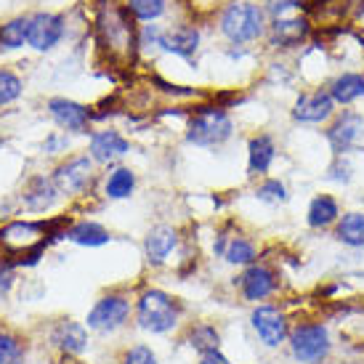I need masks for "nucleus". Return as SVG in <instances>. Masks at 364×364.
<instances>
[{
    "label": "nucleus",
    "mask_w": 364,
    "mask_h": 364,
    "mask_svg": "<svg viewBox=\"0 0 364 364\" xmlns=\"http://www.w3.org/2000/svg\"><path fill=\"white\" fill-rule=\"evenodd\" d=\"M24 348L21 343L9 333H0V364H21Z\"/></svg>",
    "instance_id": "obj_35"
},
{
    "label": "nucleus",
    "mask_w": 364,
    "mask_h": 364,
    "mask_svg": "<svg viewBox=\"0 0 364 364\" xmlns=\"http://www.w3.org/2000/svg\"><path fill=\"white\" fill-rule=\"evenodd\" d=\"M324 139L335 157H351L364 141V114L356 109L335 112V117L327 122Z\"/></svg>",
    "instance_id": "obj_8"
},
{
    "label": "nucleus",
    "mask_w": 364,
    "mask_h": 364,
    "mask_svg": "<svg viewBox=\"0 0 364 364\" xmlns=\"http://www.w3.org/2000/svg\"><path fill=\"white\" fill-rule=\"evenodd\" d=\"M324 178L330 183H338V186H348L354 181V162H351V157H335L330 162L327 173H324Z\"/></svg>",
    "instance_id": "obj_31"
},
{
    "label": "nucleus",
    "mask_w": 364,
    "mask_h": 364,
    "mask_svg": "<svg viewBox=\"0 0 364 364\" xmlns=\"http://www.w3.org/2000/svg\"><path fill=\"white\" fill-rule=\"evenodd\" d=\"M46 223L14 221L0 229V247L16 255V263H35L46 247Z\"/></svg>",
    "instance_id": "obj_6"
},
{
    "label": "nucleus",
    "mask_w": 364,
    "mask_h": 364,
    "mask_svg": "<svg viewBox=\"0 0 364 364\" xmlns=\"http://www.w3.org/2000/svg\"><path fill=\"white\" fill-rule=\"evenodd\" d=\"M67 146H70L67 136H51V139L46 141V152H48V154H56V152H64Z\"/></svg>",
    "instance_id": "obj_37"
},
{
    "label": "nucleus",
    "mask_w": 364,
    "mask_h": 364,
    "mask_svg": "<svg viewBox=\"0 0 364 364\" xmlns=\"http://www.w3.org/2000/svg\"><path fill=\"white\" fill-rule=\"evenodd\" d=\"M56 194H59L56 183L41 176V178H35V181L27 186V192H24V205H27L30 210H46V208L56 200Z\"/></svg>",
    "instance_id": "obj_28"
},
{
    "label": "nucleus",
    "mask_w": 364,
    "mask_h": 364,
    "mask_svg": "<svg viewBox=\"0 0 364 364\" xmlns=\"http://www.w3.org/2000/svg\"><path fill=\"white\" fill-rule=\"evenodd\" d=\"M255 200L263 205H272V208H279L290 200V192H287V186H284L282 178H263L258 186H255Z\"/></svg>",
    "instance_id": "obj_29"
},
{
    "label": "nucleus",
    "mask_w": 364,
    "mask_h": 364,
    "mask_svg": "<svg viewBox=\"0 0 364 364\" xmlns=\"http://www.w3.org/2000/svg\"><path fill=\"white\" fill-rule=\"evenodd\" d=\"M200 364H234V362L218 348V351H208V354L200 356Z\"/></svg>",
    "instance_id": "obj_36"
},
{
    "label": "nucleus",
    "mask_w": 364,
    "mask_h": 364,
    "mask_svg": "<svg viewBox=\"0 0 364 364\" xmlns=\"http://www.w3.org/2000/svg\"><path fill=\"white\" fill-rule=\"evenodd\" d=\"M277 160V141L272 133H255L247 141V176L250 178H266Z\"/></svg>",
    "instance_id": "obj_17"
},
{
    "label": "nucleus",
    "mask_w": 364,
    "mask_h": 364,
    "mask_svg": "<svg viewBox=\"0 0 364 364\" xmlns=\"http://www.w3.org/2000/svg\"><path fill=\"white\" fill-rule=\"evenodd\" d=\"M178 247V232L173 226H154L144 240V253L152 266H162Z\"/></svg>",
    "instance_id": "obj_20"
},
{
    "label": "nucleus",
    "mask_w": 364,
    "mask_h": 364,
    "mask_svg": "<svg viewBox=\"0 0 364 364\" xmlns=\"http://www.w3.org/2000/svg\"><path fill=\"white\" fill-rule=\"evenodd\" d=\"M327 93L333 96L335 107H351V104L362 102L364 99V75L362 72H341L335 75L330 85H327Z\"/></svg>",
    "instance_id": "obj_19"
},
{
    "label": "nucleus",
    "mask_w": 364,
    "mask_h": 364,
    "mask_svg": "<svg viewBox=\"0 0 364 364\" xmlns=\"http://www.w3.org/2000/svg\"><path fill=\"white\" fill-rule=\"evenodd\" d=\"M284 348L295 364H324L335 351L333 330L322 319H295Z\"/></svg>",
    "instance_id": "obj_1"
},
{
    "label": "nucleus",
    "mask_w": 364,
    "mask_h": 364,
    "mask_svg": "<svg viewBox=\"0 0 364 364\" xmlns=\"http://www.w3.org/2000/svg\"><path fill=\"white\" fill-rule=\"evenodd\" d=\"M298 9H301V0H277V6H272L274 19L269 24V32H272L274 48H295L306 41L309 21L295 16L293 11Z\"/></svg>",
    "instance_id": "obj_10"
},
{
    "label": "nucleus",
    "mask_w": 364,
    "mask_h": 364,
    "mask_svg": "<svg viewBox=\"0 0 364 364\" xmlns=\"http://www.w3.org/2000/svg\"><path fill=\"white\" fill-rule=\"evenodd\" d=\"M160 46L168 53H176L181 59H192L197 48H200V30L189 27V24L171 27V30H165L160 35Z\"/></svg>",
    "instance_id": "obj_21"
},
{
    "label": "nucleus",
    "mask_w": 364,
    "mask_h": 364,
    "mask_svg": "<svg viewBox=\"0 0 364 364\" xmlns=\"http://www.w3.org/2000/svg\"><path fill=\"white\" fill-rule=\"evenodd\" d=\"M136 189V173L131 168H114V171L107 176V183H104V194L109 200H128Z\"/></svg>",
    "instance_id": "obj_27"
},
{
    "label": "nucleus",
    "mask_w": 364,
    "mask_h": 364,
    "mask_svg": "<svg viewBox=\"0 0 364 364\" xmlns=\"http://www.w3.org/2000/svg\"><path fill=\"white\" fill-rule=\"evenodd\" d=\"M261 364H272V362H261Z\"/></svg>",
    "instance_id": "obj_39"
},
{
    "label": "nucleus",
    "mask_w": 364,
    "mask_h": 364,
    "mask_svg": "<svg viewBox=\"0 0 364 364\" xmlns=\"http://www.w3.org/2000/svg\"><path fill=\"white\" fill-rule=\"evenodd\" d=\"M11 284H14V274H11V269H0V301L9 295Z\"/></svg>",
    "instance_id": "obj_38"
},
{
    "label": "nucleus",
    "mask_w": 364,
    "mask_h": 364,
    "mask_svg": "<svg viewBox=\"0 0 364 364\" xmlns=\"http://www.w3.org/2000/svg\"><path fill=\"white\" fill-rule=\"evenodd\" d=\"M93 181V160L91 157H72L56 168L53 183L59 194H82Z\"/></svg>",
    "instance_id": "obj_13"
},
{
    "label": "nucleus",
    "mask_w": 364,
    "mask_h": 364,
    "mask_svg": "<svg viewBox=\"0 0 364 364\" xmlns=\"http://www.w3.org/2000/svg\"><path fill=\"white\" fill-rule=\"evenodd\" d=\"M70 242L80 245V247H102V245H107L112 240L109 232L104 229L102 223L96 221H80L75 223V226H70L67 229V234H64Z\"/></svg>",
    "instance_id": "obj_25"
},
{
    "label": "nucleus",
    "mask_w": 364,
    "mask_h": 364,
    "mask_svg": "<svg viewBox=\"0 0 364 364\" xmlns=\"http://www.w3.org/2000/svg\"><path fill=\"white\" fill-rule=\"evenodd\" d=\"M128 152H131V141L117 131L93 133L91 144H88V154H91V160L102 162V165H109V162L122 160Z\"/></svg>",
    "instance_id": "obj_18"
},
{
    "label": "nucleus",
    "mask_w": 364,
    "mask_h": 364,
    "mask_svg": "<svg viewBox=\"0 0 364 364\" xmlns=\"http://www.w3.org/2000/svg\"><path fill=\"white\" fill-rule=\"evenodd\" d=\"M335 107L333 96L327 93V88H314V91L298 93L293 109H290V117L298 125H324L335 117Z\"/></svg>",
    "instance_id": "obj_12"
},
{
    "label": "nucleus",
    "mask_w": 364,
    "mask_h": 364,
    "mask_svg": "<svg viewBox=\"0 0 364 364\" xmlns=\"http://www.w3.org/2000/svg\"><path fill=\"white\" fill-rule=\"evenodd\" d=\"M341 215H343L341 200L335 194L319 192L314 194L309 208H306V226L314 229V232H327V229H335Z\"/></svg>",
    "instance_id": "obj_15"
},
{
    "label": "nucleus",
    "mask_w": 364,
    "mask_h": 364,
    "mask_svg": "<svg viewBox=\"0 0 364 364\" xmlns=\"http://www.w3.org/2000/svg\"><path fill=\"white\" fill-rule=\"evenodd\" d=\"M27 24H30V19H11L6 21L3 27H0V46L3 48H21L24 43H27Z\"/></svg>",
    "instance_id": "obj_30"
},
{
    "label": "nucleus",
    "mask_w": 364,
    "mask_h": 364,
    "mask_svg": "<svg viewBox=\"0 0 364 364\" xmlns=\"http://www.w3.org/2000/svg\"><path fill=\"white\" fill-rule=\"evenodd\" d=\"M120 364H160V359H157V354L152 351V346L133 343L125 348Z\"/></svg>",
    "instance_id": "obj_33"
},
{
    "label": "nucleus",
    "mask_w": 364,
    "mask_h": 364,
    "mask_svg": "<svg viewBox=\"0 0 364 364\" xmlns=\"http://www.w3.org/2000/svg\"><path fill=\"white\" fill-rule=\"evenodd\" d=\"M21 96V80L11 70H0V107Z\"/></svg>",
    "instance_id": "obj_34"
},
{
    "label": "nucleus",
    "mask_w": 364,
    "mask_h": 364,
    "mask_svg": "<svg viewBox=\"0 0 364 364\" xmlns=\"http://www.w3.org/2000/svg\"><path fill=\"white\" fill-rule=\"evenodd\" d=\"M333 237L348 250H364V210H343L335 223Z\"/></svg>",
    "instance_id": "obj_23"
},
{
    "label": "nucleus",
    "mask_w": 364,
    "mask_h": 364,
    "mask_svg": "<svg viewBox=\"0 0 364 364\" xmlns=\"http://www.w3.org/2000/svg\"><path fill=\"white\" fill-rule=\"evenodd\" d=\"M48 112H51V117L59 122L64 131L70 133H85L88 131V125H91V109L80 102H72V99H51L48 102Z\"/></svg>",
    "instance_id": "obj_16"
},
{
    "label": "nucleus",
    "mask_w": 364,
    "mask_h": 364,
    "mask_svg": "<svg viewBox=\"0 0 364 364\" xmlns=\"http://www.w3.org/2000/svg\"><path fill=\"white\" fill-rule=\"evenodd\" d=\"M125 6L136 19L141 21H154L165 14V0H128Z\"/></svg>",
    "instance_id": "obj_32"
},
{
    "label": "nucleus",
    "mask_w": 364,
    "mask_h": 364,
    "mask_svg": "<svg viewBox=\"0 0 364 364\" xmlns=\"http://www.w3.org/2000/svg\"><path fill=\"white\" fill-rule=\"evenodd\" d=\"M250 330H253L255 341L269 348V351H282L287 346V338H290V330H293V314L287 311L284 304H258L250 309Z\"/></svg>",
    "instance_id": "obj_4"
},
{
    "label": "nucleus",
    "mask_w": 364,
    "mask_h": 364,
    "mask_svg": "<svg viewBox=\"0 0 364 364\" xmlns=\"http://www.w3.org/2000/svg\"><path fill=\"white\" fill-rule=\"evenodd\" d=\"M99 46L109 48V56L114 59H131L136 48V32L125 11L109 9L99 16Z\"/></svg>",
    "instance_id": "obj_9"
},
{
    "label": "nucleus",
    "mask_w": 364,
    "mask_h": 364,
    "mask_svg": "<svg viewBox=\"0 0 364 364\" xmlns=\"http://www.w3.org/2000/svg\"><path fill=\"white\" fill-rule=\"evenodd\" d=\"M133 316H136V327L149 335H171L178 330L183 316V306L178 298L165 293L160 287H149L136 298L133 306Z\"/></svg>",
    "instance_id": "obj_2"
},
{
    "label": "nucleus",
    "mask_w": 364,
    "mask_h": 364,
    "mask_svg": "<svg viewBox=\"0 0 364 364\" xmlns=\"http://www.w3.org/2000/svg\"><path fill=\"white\" fill-rule=\"evenodd\" d=\"M221 258L229 263V266H234V269H247V266H253V263L261 261V250H258V245H255L250 237L234 234V237H229L226 250H223Z\"/></svg>",
    "instance_id": "obj_24"
},
{
    "label": "nucleus",
    "mask_w": 364,
    "mask_h": 364,
    "mask_svg": "<svg viewBox=\"0 0 364 364\" xmlns=\"http://www.w3.org/2000/svg\"><path fill=\"white\" fill-rule=\"evenodd\" d=\"M232 133L234 122L229 112L221 107H197L186 125V141L210 149V146H221L223 141H229Z\"/></svg>",
    "instance_id": "obj_5"
},
{
    "label": "nucleus",
    "mask_w": 364,
    "mask_h": 364,
    "mask_svg": "<svg viewBox=\"0 0 364 364\" xmlns=\"http://www.w3.org/2000/svg\"><path fill=\"white\" fill-rule=\"evenodd\" d=\"M133 306L131 298H125V295H117V293H109V295H102L93 309L88 311L85 316V327L93 330V333H114V330H120L128 324L133 314Z\"/></svg>",
    "instance_id": "obj_11"
},
{
    "label": "nucleus",
    "mask_w": 364,
    "mask_h": 364,
    "mask_svg": "<svg viewBox=\"0 0 364 364\" xmlns=\"http://www.w3.org/2000/svg\"><path fill=\"white\" fill-rule=\"evenodd\" d=\"M237 287H240V295H242L245 304H269L272 298L282 293V274H279L277 266H272V263H266L261 258L258 263L242 269V274L237 277Z\"/></svg>",
    "instance_id": "obj_7"
},
{
    "label": "nucleus",
    "mask_w": 364,
    "mask_h": 364,
    "mask_svg": "<svg viewBox=\"0 0 364 364\" xmlns=\"http://www.w3.org/2000/svg\"><path fill=\"white\" fill-rule=\"evenodd\" d=\"M221 32L226 35V41H232L234 46H245L253 43L266 35L269 24H266V11L258 3L250 0H234L221 11Z\"/></svg>",
    "instance_id": "obj_3"
},
{
    "label": "nucleus",
    "mask_w": 364,
    "mask_h": 364,
    "mask_svg": "<svg viewBox=\"0 0 364 364\" xmlns=\"http://www.w3.org/2000/svg\"><path fill=\"white\" fill-rule=\"evenodd\" d=\"M51 341L59 351L72 354V356L82 354V351L88 348V343H91V341H88V327L80 322H72V319H64V322H59L53 327Z\"/></svg>",
    "instance_id": "obj_22"
},
{
    "label": "nucleus",
    "mask_w": 364,
    "mask_h": 364,
    "mask_svg": "<svg viewBox=\"0 0 364 364\" xmlns=\"http://www.w3.org/2000/svg\"><path fill=\"white\" fill-rule=\"evenodd\" d=\"M64 38V19L59 14H35L27 24V46L35 51H51Z\"/></svg>",
    "instance_id": "obj_14"
},
{
    "label": "nucleus",
    "mask_w": 364,
    "mask_h": 364,
    "mask_svg": "<svg viewBox=\"0 0 364 364\" xmlns=\"http://www.w3.org/2000/svg\"><path fill=\"white\" fill-rule=\"evenodd\" d=\"M186 343H189V348H194L197 354L203 356V354H208V351H218L223 341H221V333L215 330V324L197 322L186 330Z\"/></svg>",
    "instance_id": "obj_26"
}]
</instances>
